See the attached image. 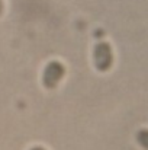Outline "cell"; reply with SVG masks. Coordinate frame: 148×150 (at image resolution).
<instances>
[{
    "mask_svg": "<svg viewBox=\"0 0 148 150\" xmlns=\"http://www.w3.org/2000/svg\"><path fill=\"white\" fill-rule=\"evenodd\" d=\"M95 63L99 70H107L112 64V51L106 42H100L95 48Z\"/></svg>",
    "mask_w": 148,
    "mask_h": 150,
    "instance_id": "1",
    "label": "cell"
},
{
    "mask_svg": "<svg viewBox=\"0 0 148 150\" xmlns=\"http://www.w3.org/2000/svg\"><path fill=\"white\" fill-rule=\"evenodd\" d=\"M64 74V67L62 64L57 63V61H52L49 63L48 67L45 69L44 71V85L47 88H54L57 86V83L60 82V79L62 77Z\"/></svg>",
    "mask_w": 148,
    "mask_h": 150,
    "instance_id": "2",
    "label": "cell"
},
{
    "mask_svg": "<svg viewBox=\"0 0 148 150\" xmlns=\"http://www.w3.org/2000/svg\"><path fill=\"white\" fill-rule=\"evenodd\" d=\"M138 142L144 146V147H147L148 149V131H141L140 134H138Z\"/></svg>",
    "mask_w": 148,
    "mask_h": 150,
    "instance_id": "3",
    "label": "cell"
},
{
    "mask_svg": "<svg viewBox=\"0 0 148 150\" xmlns=\"http://www.w3.org/2000/svg\"><path fill=\"white\" fill-rule=\"evenodd\" d=\"M0 13H1V0H0Z\"/></svg>",
    "mask_w": 148,
    "mask_h": 150,
    "instance_id": "4",
    "label": "cell"
},
{
    "mask_svg": "<svg viewBox=\"0 0 148 150\" xmlns=\"http://www.w3.org/2000/svg\"><path fill=\"white\" fill-rule=\"evenodd\" d=\"M34 150H42V149H39V147H36V149H34Z\"/></svg>",
    "mask_w": 148,
    "mask_h": 150,
    "instance_id": "5",
    "label": "cell"
}]
</instances>
